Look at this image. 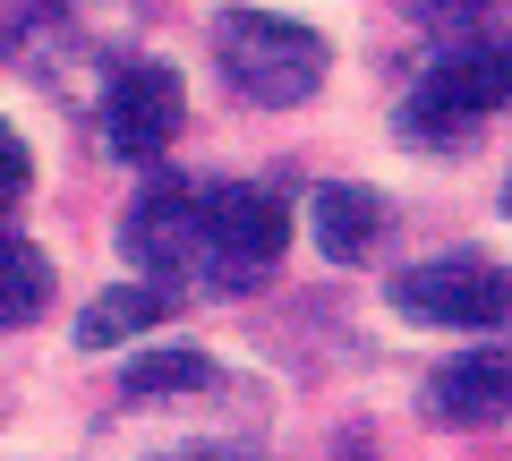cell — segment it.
Listing matches in <instances>:
<instances>
[{
  "label": "cell",
  "mask_w": 512,
  "mask_h": 461,
  "mask_svg": "<svg viewBox=\"0 0 512 461\" xmlns=\"http://www.w3.org/2000/svg\"><path fill=\"white\" fill-rule=\"evenodd\" d=\"M512 103V43H453V52L427 60V77L410 86L402 103V137L419 146H453L470 137L487 111Z\"/></svg>",
  "instance_id": "2"
},
{
  "label": "cell",
  "mask_w": 512,
  "mask_h": 461,
  "mask_svg": "<svg viewBox=\"0 0 512 461\" xmlns=\"http://www.w3.org/2000/svg\"><path fill=\"white\" fill-rule=\"evenodd\" d=\"M26 188H35V154H26V137H18V129H0V214H9Z\"/></svg>",
  "instance_id": "12"
},
{
  "label": "cell",
  "mask_w": 512,
  "mask_h": 461,
  "mask_svg": "<svg viewBox=\"0 0 512 461\" xmlns=\"http://www.w3.org/2000/svg\"><path fill=\"white\" fill-rule=\"evenodd\" d=\"M43 299H52V265H43L26 240L0 231V325H35Z\"/></svg>",
  "instance_id": "10"
},
{
  "label": "cell",
  "mask_w": 512,
  "mask_h": 461,
  "mask_svg": "<svg viewBox=\"0 0 512 461\" xmlns=\"http://www.w3.org/2000/svg\"><path fill=\"white\" fill-rule=\"evenodd\" d=\"M393 308L410 325H453V333H487L512 316V265L495 257H427L410 274H393Z\"/></svg>",
  "instance_id": "3"
},
{
  "label": "cell",
  "mask_w": 512,
  "mask_h": 461,
  "mask_svg": "<svg viewBox=\"0 0 512 461\" xmlns=\"http://www.w3.org/2000/svg\"><path fill=\"white\" fill-rule=\"evenodd\" d=\"M384 231V205L367 188H316V240H325L333 265H359Z\"/></svg>",
  "instance_id": "8"
},
{
  "label": "cell",
  "mask_w": 512,
  "mask_h": 461,
  "mask_svg": "<svg viewBox=\"0 0 512 461\" xmlns=\"http://www.w3.org/2000/svg\"><path fill=\"white\" fill-rule=\"evenodd\" d=\"M427 402L444 410V419H495V410H512V359H444L436 376H427Z\"/></svg>",
  "instance_id": "7"
},
{
  "label": "cell",
  "mask_w": 512,
  "mask_h": 461,
  "mask_svg": "<svg viewBox=\"0 0 512 461\" xmlns=\"http://www.w3.org/2000/svg\"><path fill=\"white\" fill-rule=\"evenodd\" d=\"M282 197L256 180H214L205 188V282L222 291H248L256 274H274L282 257Z\"/></svg>",
  "instance_id": "5"
},
{
  "label": "cell",
  "mask_w": 512,
  "mask_h": 461,
  "mask_svg": "<svg viewBox=\"0 0 512 461\" xmlns=\"http://www.w3.org/2000/svg\"><path fill=\"white\" fill-rule=\"evenodd\" d=\"M214 60L248 103H308L325 86V35L299 18H274V9H222Z\"/></svg>",
  "instance_id": "1"
},
{
  "label": "cell",
  "mask_w": 512,
  "mask_h": 461,
  "mask_svg": "<svg viewBox=\"0 0 512 461\" xmlns=\"http://www.w3.org/2000/svg\"><path fill=\"white\" fill-rule=\"evenodd\" d=\"M180 120H188L180 69H163V60L111 69V86H103V146L120 154V163H163V146L180 137Z\"/></svg>",
  "instance_id": "6"
},
{
  "label": "cell",
  "mask_w": 512,
  "mask_h": 461,
  "mask_svg": "<svg viewBox=\"0 0 512 461\" xmlns=\"http://www.w3.org/2000/svg\"><path fill=\"white\" fill-rule=\"evenodd\" d=\"M504 214H512V180H504Z\"/></svg>",
  "instance_id": "15"
},
{
  "label": "cell",
  "mask_w": 512,
  "mask_h": 461,
  "mask_svg": "<svg viewBox=\"0 0 512 461\" xmlns=\"http://www.w3.org/2000/svg\"><path fill=\"white\" fill-rule=\"evenodd\" d=\"M427 18H478V0H419Z\"/></svg>",
  "instance_id": "14"
},
{
  "label": "cell",
  "mask_w": 512,
  "mask_h": 461,
  "mask_svg": "<svg viewBox=\"0 0 512 461\" xmlns=\"http://www.w3.org/2000/svg\"><path fill=\"white\" fill-rule=\"evenodd\" d=\"M35 18H43V0H0V52H18L35 35Z\"/></svg>",
  "instance_id": "13"
},
{
  "label": "cell",
  "mask_w": 512,
  "mask_h": 461,
  "mask_svg": "<svg viewBox=\"0 0 512 461\" xmlns=\"http://www.w3.org/2000/svg\"><path fill=\"white\" fill-rule=\"evenodd\" d=\"M120 248H128V265H137L154 291H171V282H205V188L154 180L146 197L120 214Z\"/></svg>",
  "instance_id": "4"
},
{
  "label": "cell",
  "mask_w": 512,
  "mask_h": 461,
  "mask_svg": "<svg viewBox=\"0 0 512 461\" xmlns=\"http://www.w3.org/2000/svg\"><path fill=\"white\" fill-rule=\"evenodd\" d=\"M214 376H222V368H214L205 351H154V359L128 368V393H137V402H154V393H205Z\"/></svg>",
  "instance_id": "11"
},
{
  "label": "cell",
  "mask_w": 512,
  "mask_h": 461,
  "mask_svg": "<svg viewBox=\"0 0 512 461\" xmlns=\"http://www.w3.org/2000/svg\"><path fill=\"white\" fill-rule=\"evenodd\" d=\"M163 316H171V299L154 291V282H120V291H103L86 316H77V342H86V351H111V342H128V333L163 325Z\"/></svg>",
  "instance_id": "9"
}]
</instances>
